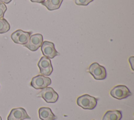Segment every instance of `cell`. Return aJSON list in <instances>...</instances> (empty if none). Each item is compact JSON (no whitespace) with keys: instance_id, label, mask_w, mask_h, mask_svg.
Returning <instances> with one entry per match:
<instances>
[{"instance_id":"cell-3","label":"cell","mask_w":134,"mask_h":120,"mask_svg":"<svg viewBox=\"0 0 134 120\" xmlns=\"http://www.w3.org/2000/svg\"><path fill=\"white\" fill-rule=\"evenodd\" d=\"M37 96L42 98L48 103H55L59 98L58 93L50 87H47L42 89Z\"/></svg>"},{"instance_id":"cell-1","label":"cell","mask_w":134,"mask_h":120,"mask_svg":"<svg viewBox=\"0 0 134 120\" xmlns=\"http://www.w3.org/2000/svg\"><path fill=\"white\" fill-rule=\"evenodd\" d=\"M76 103L83 109H93L97 105V99L88 94H84L77 98Z\"/></svg>"},{"instance_id":"cell-16","label":"cell","mask_w":134,"mask_h":120,"mask_svg":"<svg viewBox=\"0 0 134 120\" xmlns=\"http://www.w3.org/2000/svg\"><path fill=\"white\" fill-rule=\"evenodd\" d=\"M94 0H75V3L77 5L86 6Z\"/></svg>"},{"instance_id":"cell-15","label":"cell","mask_w":134,"mask_h":120,"mask_svg":"<svg viewBox=\"0 0 134 120\" xmlns=\"http://www.w3.org/2000/svg\"><path fill=\"white\" fill-rule=\"evenodd\" d=\"M6 10H7L6 5L4 3L0 2V18H4V13H5Z\"/></svg>"},{"instance_id":"cell-7","label":"cell","mask_w":134,"mask_h":120,"mask_svg":"<svg viewBox=\"0 0 134 120\" xmlns=\"http://www.w3.org/2000/svg\"><path fill=\"white\" fill-rule=\"evenodd\" d=\"M41 50L42 54L48 58H53L60 54L55 48L53 43L49 41H44L41 46Z\"/></svg>"},{"instance_id":"cell-12","label":"cell","mask_w":134,"mask_h":120,"mask_svg":"<svg viewBox=\"0 0 134 120\" xmlns=\"http://www.w3.org/2000/svg\"><path fill=\"white\" fill-rule=\"evenodd\" d=\"M122 114L120 111H108L103 117L102 120H120Z\"/></svg>"},{"instance_id":"cell-11","label":"cell","mask_w":134,"mask_h":120,"mask_svg":"<svg viewBox=\"0 0 134 120\" xmlns=\"http://www.w3.org/2000/svg\"><path fill=\"white\" fill-rule=\"evenodd\" d=\"M39 117L41 120H55L57 116L52 113L51 109L47 107H42L39 109Z\"/></svg>"},{"instance_id":"cell-21","label":"cell","mask_w":134,"mask_h":120,"mask_svg":"<svg viewBox=\"0 0 134 120\" xmlns=\"http://www.w3.org/2000/svg\"></svg>"},{"instance_id":"cell-14","label":"cell","mask_w":134,"mask_h":120,"mask_svg":"<svg viewBox=\"0 0 134 120\" xmlns=\"http://www.w3.org/2000/svg\"><path fill=\"white\" fill-rule=\"evenodd\" d=\"M10 26L7 21L4 18H0V34H4L9 31Z\"/></svg>"},{"instance_id":"cell-18","label":"cell","mask_w":134,"mask_h":120,"mask_svg":"<svg viewBox=\"0 0 134 120\" xmlns=\"http://www.w3.org/2000/svg\"><path fill=\"white\" fill-rule=\"evenodd\" d=\"M31 2H34V3H43L44 1H45V0H30Z\"/></svg>"},{"instance_id":"cell-5","label":"cell","mask_w":134,"mask_h":120,"mask_svg":"<svg viewBox=\"0 0 134 120\" xmlns=\"http://www.w3.org/2000/svg\"><path fill=\"white\" fill-rule=\"evenodd\" d=\"M51 84L50 78L42 75H38L34 77L30 82V85L37 89H42Z\"/></svg>"},{"instance_id":"cell-9","label":"cell","mask_w":134,"mask_h":120,"mask_svg":"<svg viewBox=\"0 0 134 120\" xmlns=\"http://www.w3.org/2000/svg\"><path fill=\"white\" fill-rule=\"evenodd\" d=\"M43 42V36L41 34H35L30 36L28 43L24 46L31 51H37Z\"/></svg>"},{"instance_id":"cell-19","label":"cell","mask_w":134,"mask_h":120,"mask_svg":"<svg viewBox=\"0 0 134 120\" xmlns=\"http://www.w3.org/2000/svg\"><path fill=\"white\" fill-rule=\"evenodd\" d=\"M12 1V0H0V2L4 4H9Z\"/></svg>"},{"instance_id":"cell-4","label":"cell","mask_w":134,"mask_h":120,"mask_svg":"<svg viewBox=\"0 0 134 120\" xmlns=\"http://www.w3.org/2000/svg\"><path fill=\"white\" fill-rule=\"evenodd\" d=\"M110 95L114 98L117 99L126 98L132 95L128 88L122 85L115 86L110 92Z\"/></svg>"},{"instance_id":"cell-6","label":"cell","mask_w":134,"mask_h":120,"mask_svg":"<svg viewBox=\"0 0 134 120\" xmlns=\"http://www.w3.org/2000/svg\"><path fill=\"white\" fill-rule=\"evenodd\" d=\"M31 34V32H25L21 29H18L11 34L10 37L15 43L25 45L28 43Z\"/></svg>"},{"instance_id":"cell-8","label":"cell","mask_w":134,"mask_h":120,"mask_svg":"<svg viewBox=\"0 0 134 120\" xmlns=\"http://www.w3.org/2000/svg\"><path fill=\"white\" fill-rule=\"evenodd\" d=\"M38 66L40 69V73L43 76H49L53 71V67L50 58L42 56L38 63Z\"/></svg>"},{"instance_id":"cell-17","label":"cell","mask_w":134,"mask_h":120,"mask_svg":"<svg viewBox=\"0 0 134 120\" xmlns=\"http://www.w3.org/2000/svg\"><path fill=\"white\" fill-rule=\"evenodd\" d=\"M133 59H134L133 56H131L129 58V63L130 64L131 69L132 71L134 70V69H133Z\"/></svg>"},{"instance_id":"cell-2","label":"cell","mask_w":134,"mask_h":120,"mask_svg":"<svg viewBox=\"0 0 134 120\" xmlns=\"http://www.w3.org/2000/svg\"><path fill=\"white\" fill-rule=\"evenodd\" d=\"M88 72L97 80L104 79L107 76L105 68L96 62L90 65L88 69Z\"/></svg>"},{"instance_id":"cell-20","label":"cell","mask_w":134,"mask_h":120,"mask_svg":"<svg viewBox=\"0 0 134 120\" xmlns=\"http://www.w3.org/2000/svg\"><path fill=\"white\" fill-rule=\"evenodd\" d=\"M0 120H2V117H1V116H0Z\"/></svg>"},{"instance_id":"cell-13","label":"cell","mask_w":134,"mask_h":120,"mask_svg":"<svg viewBox=\"0 0 134 120\" xmlns=\"http://www.w3.org/2000/svg\"><path fill=\"white\" fill-rule=\"evenodd\" d=\"M63 0H47L41 3L49 11H53L59 9Z\"/></svg>"},{"instance_id":"cell-10","label":"cell","mask_w":134,"mask_h":120,"mask_svg":"<svg viewBox=\"0 0 134 120\" xmlns=\"http://www.w3.org/2000/svg\"><path fill=\"white\" fill-rule=\"evenodd\" d=\"M30 118L26 111L23 107L13 108L7 117V120H24Z\"/></svg>"}]
</instances>
